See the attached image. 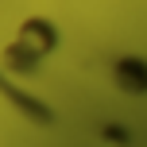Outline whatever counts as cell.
I'll return each mask as SVG.
<instances>
[{
    "label": "cell",
    "mask_w": 147,
    "mask_h": 147,
    "mask_svg": "<svg viewBox=\"0 0 147 147\" xmlns=\"http://www.w3.org/2000/svg\"><path fill=\"white\" fill-rule=\"evenodd\" d=\"M20 39H23V43L31 47V54H43L47 47L54 43V35L47 31V23H43V20H31L27 27H23V35H20Z\"/></svg>",
    "instance_id": "2"
},
{
    "label": "cell",
    "mask_w": 147,
    "mask_h": 147,
    "mask_svg": "<svg viewBox=\"0 0 147 147\" xmlns=\"http://www.w3.org/2000/svg\"><path fill=\"white\" fill-rule=\"evenodd\" d=\"M116 78L124 81L132 93H143L147 89V62H140V58H124L116 66Z\"/></svg>",
    "instance_id": "1"
}]
</instances>
